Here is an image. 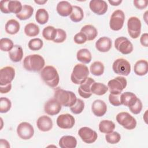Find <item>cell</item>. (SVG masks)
Here are the masks:
<instances>
[{"label": "cell", "instance_id": "obj_1", "mask_svg": "<svg viewBox=\"0 0 148 148\" xmlns=\"http://www.w3.org/2000/svg\"><path fill=\"white\" fill-rule=\"evenodd\" d=\"M40 77L47 86L52 88L56 87L60 82V76L57 69L51 65H47L42 69Z\"/></svg>", "mask_w": 148, "mask_h": 148}, {"label": "cell", "instance_id": "obj_2", "mask_svg": "<svg viewBox=\"0 0 148 148\" xmlns=\"http://www.w3.org/2000/svg\"><path fill=\"white\" fill-rule=\"evenodd\" d=\"M45 64L43 57L39 54H31L25 57L23 60V66L28 71L39 72Z\"/></svg>", "mask_w": 148, "mask_h": 148}, {"label": "cell", "instance_id": "obj_3", "mask_svg": "<svg viewBox=\"0 0 148 148\" xmlns=\"http://www.w3.org/2000/svg\"><path fill=\"white\" fill-rule=\"evenodd\" d=\"M56 98L62 106L65 107H71L74 105L77 100L75 94L71 91H67L57 87L54 94Z\"/></svg>", "mask_w": 148, "mask_h": 148}, {"label": "cell", "instance_id": "obj_4", "mask_svg": "<svg viewBox=\"0 0 148 148\" xmlns=\"http://www.w3.org/2000/svg\"><path fill=\"white\" fill-rule=\"evenodd\" d=\"M89 70L88 67L83 64H76L71 75V81L76 84H80L88 77Z\"/></svg>", "mask_w": 148, "mask_h": 148}, {"label": "cell", "instance_id": "obj_5", "mask_svg": "<svg viewBox=\"0 0 148 148\" xmlns=\"http://www.w3.org/2000/svg\"><path fill=\"white\" fill-rule=\"evenodd\" d=\"M116 119L117 123L127 130H133L136 126L135 119L127 112H123L118 113Z\"/></svg>", "mask_w": 148, "mask_h": 148}, {"label": "cell", "instance_id": "obj_6", "mask_svg": "<svg viewBox=\"0 0 148 148\" xmlns=\"http://www.w3.org/2000/svg\"><path fill=\"white\" fill-rule=\"evenodd\" d=\"M127 82L123 76H117L109 80L108 83V87L111 94H121L123 90L126 87Z\"/></svg>", "mask_w": 148, "mask_h": 148}, {"label": "cell", "instance_id": "obj_7", "mask_svg": "<svg viewBox=\"0 0 148 148\" xmlns=\"http://www.w3.org/2000/svg\"><path fill=\"white\" fill-rule=\"evenodd\" d=\"M112 69L116 74L128 76L131 72L130 63L124 58H118L116 60L112 65Z\"/></svg>", "mask_w": 148, "mask_h": 148}, {"label": "cell", "instance_id": "obj_8", "mask_svg": "<svg viewBox=\"0 0 148 148\" xmlns=\"http://www.w3.org/2000/svg\"><path fill=\"white\" fill-rule=\"evenodd\" d=\"M124 20L125 15L123 11L120 9L114 11L109 21L110 28L113 31L121 29L123 27Z\"/></svg>", "mask_w": 148, "mask_h": 148}, {"label": "cell", "instance_id": "obj_9", "mask_svg": "<svg viewBox=\"0 0 148 148\" xmlns=\"http://www.w3.org/2000/svg\"><path fill=\"white\" fill-rule=\"evenodd\" d=\"M141 21L136 17H131L127 21V28L129 35L132 39L138 38L141 32Z\"/></svg>", "mask_w": 148, "mask_h": 148}, {"label": "cell", "instance_id": "obj_10", "mask_svg": "<svg viewBox=\"0 0 148 148\" xmlns=\"http://www.w3.org/2000/svg\"><path fill=\"white\" fill-rule=\"evenodd\" d=\"M114 47L123 54H128L133 51L132 43L127 38L120 36L114 41Z\"/></svg>", "mask_w": 148, "mask_h": 148}, {"label": "cell", "instance_id": "obj_11", "mask_svg": "<svg viewBox=\"0 0 148 148\" xmlns=\"http://www.w3.org/2000/svg\"><path fill=\"white\" fill-rule=\"evenodd\" d=\"M18 136L22 139L28 140L31 139L34 134L33 126L28 122H22L17 127Z\"/></svg>", "mask_w": 148, "mask_h": 148}, {"label": "cell", "instance_id": "obj_12", "mask_svg": "<svg viewBox=\"0 0 148 148\" xmlns=\"http://www.w3.org/2000/svg\"><path fill=\"white\" fill-rule=\"evenodd\" d=\"M78 135L84 142L88 144L95 142L98 138L97 133L87 127L80 128L78 131Z\"/></svg>", "mask_w": 148, "mask_h": 148}, {"label": "cell", "instance_id": "obj_13", "mask_svg": "<svg viewBox=\"0 0 148 148\" xmlns=\"http://www.w3.org/2000/svg\"><path fill=\"white\" fill-rule=\"evenodd\" d=\"M15 76L14 69L10 66L2 68L0 71V86L11 83Z\"/></svg>", "mask_w": 148, "mask_h": 148}, {"label": "cell", "instance_id": "obj_14", "mask_svg": "<svg viewBox=\"0 0 148 148\" xmlns=\"http://www.w3.org/2000/svg\"><path fill=\"white\" fill-rule=\"evenodd\" d=\"M57 125L62 129L72 128L75 123V118L70 114H62L58 116L57 119Z\"/></svg>", "mask_w": 148, "mask_h": 148}, {"label": "cell", "instance_id": "obj_15", "mask_svg": "<svg viewBox=\"0 0 148 148\" xmlns=\"http://www.w3.org/2000/svg\"><path fill=\"white\" fill-rule=\"evenodd\" d=\"M61 103L56 98H51L45 103L44 110L47 114L54 116L60 113L61 109Z\"/></svg>", "mask_w": 148, "mask_h": 148}, {"label": "cell", "instance_id": "obj_16", "mask_svg": "<svg viewBox=\"0 0 148 148\" xmlns=\"http://www.w3.org/2000/svg\"><path fill=\"white\" fill-rule=\"evenodd\" d=\"M91 10L98 15H103L108 10V4L103 0H91L89 3Z\"/></svg>", "mask_w": 148, "mask_h": 148}, {"label": "cell", "instance_id": "obj_17", "mask_svg": "<svg viewBox=\"0 0 148 148\" xmlns=\"http://www.w3.org/2000/svg\"><path fill=\"white\" fill-rule=\"evenodd\" d=\"M95 82V80L91 77H87L86 80L80 84L78 88V92L80 97L83 98H88L91 95V87L92 84Z\"/></svg>", "mask_w": 148, "mask_h": 148}, {"label": "cell", "instance_id": "obj_18", "mask_svg": "<svg viewBox=\"0 0 148 148\" xmlns=\"http://www.w3.org/2000/svg\"><path fill=\"white\" fill-rule=\"evenodd\" d=\"M36 125L38 129L43 132L49 131L53 128V121L47 116H42L38 118L36 121Z\"/></svg>", "mask_w": 148, "mask_h": 148}, {"label": "cell", "instance_id": "obj_19", "mask_svg": "<svg viewBox=\"0 0 148 148\" xmlns=\"http://www.w3.org/2000/svg\"><path fill=\"white\" fill-rule=\"evenodd\" d=\"M91 110L95 116L102 117L106 113L107 106L103 101L97 99L93 102L91 106Z\"/></svg>", "mask_w": 148, "mask_h": 148}, {"label": "cell", "instance_id": "obj_20", "mask_svg": "<svg viewBox=\"0 0 148 148\" xmlns=\"http://www.w3.org/2000/svg\"><path fill=\"white\" fill-rule=\"evenodd\" d=\"M95 47L100 52H108L112 47V40L108 37H101L95 42Z\"/></svg>", "mask_w": 148, "mask_h": 148}, {"label": "cell", "instance_id": "obj_21", "mask_svg": "<svg viewBox=\"0 0 148 148\" xmlns=\"http://www.w3.org/2000/svg\"><path fill=\"white\" fill-rule=\"evenodd\" d=\"M56 9L59 15L62 17H66L71 14L72 6L68 1H62L58 3Z\"/></svg>", "mask_w": 148, "mask_h": 148}, {"label": "cell", "instance_id": "obj_22", "mask_svg": "<svg viewBox=\"0 0 148 148\" xmlns=\"http://www.w3.org/2000/svg\"><path fill=\"white\" fill-rule=\"evenodd\" d=\"M76 145V139L71 135L63 136L59 140V146L61 148H75Z\"/></svg>", "mask_w": 148, "mask_h": 148}, {"label": "cell", "instance_id": "obj_23", "mask_svg": "<svg viewBox=\"0 0 148 148\" xmlns=\"http://www.w3.org/2000/svg\"><path fill=\"white\" fill-rule=\"evenodd\" d=\"M23 50L21 46L18 45H14L12 49L9 51L10 59L14 62H20L23 57Z\"/></svg>", "mask_w": 148, "mask_h": 148}, {"label": "cell", "instance_id": "obj_24", "mask_svg": "<svg viewBox=\"0 0 148 148\" xmlns=\"http://www.w3.org/2000/svg\"><path fill=\"white\" fill-rule=\"evenodd\" d=\"M137 98H138L135 94L131 92L127 91L121 94L120 101L121 105L130 107L135 103Z\"/></svg>", "mask_w": 148, "mask_h": 148}, {"label": "cell", "instance_id": "obj_25", "mask_svg": "<svg viewBox=\"0 0 148 148\" xmlns=\"http://www.w3.org/2000/svg\"><path fill=\"white\" fill-rule=\"evenodd\" d=\"M134 71L135 73L138 76H144L148 72V63L146 60H140L134 65Z\"/></svg>", "mask_w": 148, "mask_h": 148}, {"label": "cell", "instance_id": "obj_26", "mask_svg": "<svg viewBox=\"0 0 148 148\" xmlns=\"http://www.w3.org/2000/svg\"><path fill=\"white\" fill-rule=\"evenodd\" d=\"M80 32L85 34L88 40H94L98 35L97 29L94 26L92 25H86L83 26L81 28Z\"/></svg>", "mask_w": 148, "mask_h": 148}, {"label": "cell", "instance_id": "obj_27", "mask_svg": "<svg viewBox=\"0 0 148 148\" xmlns=\"http://www.w3.org/2000/svg\"><path fill=\"white\" fill-rule=\"evenodd\" d=\"M76 58L79 61L83 64H88L92 60V56L87 49H81L77 51Z\"/></svg>", "mask_w": 148, "mask_h": 148}, {"label": "cell", "instance_id": "obj_28", "mask_svg": "<svg viewBox=\"0 0 148 148\" xmlns=\"http://www.w3.org/2000/svg\"><path fill=\"white\" fill-rule=\"evenodd\" d=\"M20 28V25L19 23L14 19L8 20L5 24V31L10 35L17 34L19 31Z\"/></svg>", "mask_w": 148, "mask_h": 148}, {"label": "cell", "instance_id": "obj_29", "mask_svg": "<svg viewBox=\"0 0 148 148\" xmlns=\"http://www.w3.org/2000/svg\"><path fill=\"white\" fill-rule=\"evenodd\" d=\"M115 128V124L108 120H103L99 124V130L101 132L109 134L113 131Z\"/></svg>", "mask_w": 148, "mask_h": 148}, {"label": "cell", "instance_id": "obj_30", "mask_svg": "<svg viewBox=\"0 0 148 148\" xmlns=\"http://www.w3.org/2000/svg\"><path fill=\"white\" fill-rule=\"evenodd\" d=\"M34 10V8L31 6L24 5L23 6L21 11L16 14V17L20 20H26L32 16Z\"/></svg>", "mask_w": 148, "mask_h": 148}, {"label": "cell", "instance_id": "obj_31", "mask_svg": "<svg viewBox=\"0 0 148 148\" xmlns=\"http://www.w3.org/2000/svg\"><path fill=\"white\" fill-rule=\"evenodd\" d=\"M84 17V13L83 9L76 5L72 6V11L70 14L71 20L75 23L80 22Z\"/></svg>", "mask_w": 148, "mask_h": 148}, {"label": "cell", "instance_id": "obj_32", "mask_svg": "<svg viewBox=\"0 0 148 148\" xmlns=\"http://www.w3.org/2000/svg\"><path fill=\"white\" fill-rule=\"evenodd\" d=\"M108 87L103 83L94 82L91 87V91L92 94L97 95H102L107 92Z\"/></svg>", "mask_w": 148, "mask_h": 148}, {"label": "cell", "instance_id": "obj_33", "mask_svg": "<svg viewBox=\"0 0 148 148\" xmlns=\"http://www.w3.org/2000/svg\"><path fill=\"white\" fill-rule=\"evenodd\" d=\"M49 18V15L46 9L40 8L36 11L35 14V20L39 24H45L46 23H47Z\"/></svg>", "mask_w": 148, "mask_h": 148}, {"label": "cell", "instance_id": "obj_34", "mask_svg": "<svg viewBox=\"0 0 148 148\" xmlns=\"http://www.w3.org/2000/svg\"><path fill=\"white\" fill-rule=\"evenodd\" d=\"M40 32L39 27L32 23L27 24L24 27V32L25 35L29 37H34L37 36Z\"/></svg>", "mask_w": 148, "mask_h": 148}, {"label": "cell", "instance_id": "obj_35", "mask_svg": "<svg viewBox=\"0 0 148 148\" xmlns=\"http://www.w3.org/2000/svg\"><path fill=\"white\" fill-rule=\"evenodd\" d=\"M104 65L100 61L94 62L90 67V71L91 74L97 76L102 75L104 72Z\"/></svg>", "mask_w": 148, "mask_h": 148}, {"label": "cell", "instance_id": "obj_36", "mask_svg": "<svg viewBox=\"0 0 148 148\" xmlns=\"http://www.w3.org/2000/svg\"><path fill=\"white\" fill-rule=\"evenodd\" d=\"M57 34V29L53 26H47L42 31L43 37L47 40H54Z\"/></svg>", "mask_w": 148, "mask_h": 148}, {"label": "cell", "instance_id": "obj_37", "mask_svg": "<svg viewBox=\"0 0 148 148\" xmlns=\"http://www.w3.org/2000/svg\"><path fill=\"white\" fill-rule=\"evenodd\" d=\"M22 4L18 1H9L8 8L9 13H14L16 14L19 13L22 10Z\"/></svg>", "mask_w": 148, "mask_h": 148}, {"label": "cell", "instance_id": "obj_38", "mask_svg": "<svg viewBox=\"0 0 148 148\" xmlns=\"http://www.w3.org/2000/svg\"><path fill=\"white\" fill-rule=\"evenodd\" d=\"M14 46L13 41L6 38H2L0 40V49L3 51H9Z\"/></svg>", "mask_w": 148, "mask_h": 148}, {"label": "cell", "instance_id": "obj_39", "mask_svg": "<svg viewBox=\"0 0 148 148\" xmlns=\"http://www.w3.org/2000/svg\"><path fill=\"white\" fill-rule=\"evenodd\" d=\"M43 46V42L42 39L39 38H34L31 39L28 43V46L29 49L32 51H37L42 49Z\"/></svg>", "mask_w": 148, "mask_h": 148}, {"label": "cell", "instance_id": "obj_40", "mask_svg": "<svg viewBox=\"0 0 148 148\" xmlns=\"http://www.w3.org/2000/svg\"><path fill=\"white\" fill-rule=\"evenodd\" d=\"M84 108V102L80 99H77L75 103L70 107L71 111L75 114L81 113Z\"/></svg>", "mask_w": 148, "mask_h": 148}, {"label": "cell", "instance_id": "obj_41", "mask_svg": "<svg viewBox=\"0 0 148 148\" xmlns=\"http://www.w3.org/2000/svg\"><path fill=\"white\" fill-rule=\"evenodd\" d=\"M105 139L108 143L110 144H116L119 143L121 139L120 134L115 131H113L110 133L106 134L105 135Z\"/></svg>", "mask_w": 148, "mask_h": 148}, {"label": "cell", "instance_id": "obj_42", "mask_svg": "<svg viewBox=\"0 0 148 148\" xmlns=\"http://www.w3.org/2000/svg\"><path fill=\"white\" fill-rule=\"evenodd\" d=\"M12 103L9 99L6 97H1L0 99V112L2 113H7L10 109Z\"/></svg>", "mask_w": 148, "mask_h": 148}, {"label": "cell", "instance_id": "obj_43", "mask_svg": "<svg viewBox=\"0 0 148 148\" xmlns=\"http://www.w3.org/2000/svg\"><path fill=\"white\" fill-rule=\"evenodd\" d=\"M142 107L143 105L142 101L139 98H137L135 103L131 106H130L129 109L131 113H132L134 114H138L140 113L142 109Z\"/></svg>", "mask_w": 148, "mask_h": 148}, {"label": "cell", "instance_id": "obj_44", "mask_svg": "<svg viewBox=\"0 0 148 148\" xmlns=\"http://www.w3.org/2000/svg\"><path fill=\"white\" fill-rule=\"evenodd\" d=\"M66 38V32L62 29L57 28V34L55 39L53 42L55 43H62L65 40Z\"/></svg>", "mask_w": 148, "mask_h": 148}, {"label": "cell", "instance_id": "obj_45", "mask_svg": "<svg viewBox=\"0 0 148 148\" xmlns=\"http://www.w3.org/2000/svg\"><path fill=\"white\" fill-rule=\"evenodd\" d=\"M120 96L121 94H110L109 95V102L114 106H119L121 105L120 101Z\"/></svg>", "mask_w": 148, "mask_h": 148}, {"label": "cell", "instance_id": "obj_46", "mask_svg": "<svg viewBox=\"0 0 148 148\" xmlns=\"http://www.w3.org/2000/svg\"><path fill=\"white\" fill-rule=\"evenodd\" d=\"M74 42L78 45H82L87 40V37L85 34L82 32L77 33L73 38Z\"/></svg>", "mask_w": 148, "mask_h": 148}, {"label": "cell", "instance_id": "obj_47", "mask_svg": "<svg viewBox=\"0 0 148 148\" xmlns=\"http://www.w3.org/2000/svg\"><path fill=\"white\" fill-rule=\"evenodd\" d=\"M134 4L137 9L142 10L147 6L148 1L146 0H135L134 1Z\"/></svg>", "mask_w": 148, "mask_h": 148}, {"label": "cell", "instance_id": "obj_48", "mask_svg": "<svg viewBox=\"0 0 148 148\" xmlns=\"http://www.w3.org/2000/svg\"><path fill=\"white\" fill-rule=\"evenodd\" d=\"M9 3V1H5L2 0L0 2V9L1 11L5 14H8V5Z\"/></svg>", "mask_w": 148, "mask_h": 148}, {"label": "cell", "instance_id": "obj_49", "mask_svg": "<svg viewBox=\"0 0 148 148\" xmlns=\"http://www.w3.org/2000/svg\"><path fill=\"white\" fill-rule=\"evenodd\" d=\"M140 42L143 46H148V34L147 33H144L142 34L140 38Z\"/></svg>", "mask_w": 148, "mask_h": 148}, {"label": "cell", "instance_id": "obj_50", "mask_svg": "<svg viewBox=\"0 0 148 148\" xmlns=\"http://www.w3.org/2000/svg\"><path fill=\"white\" fill-rule=\"evenodd\" d=\"M12 89V84H8L5 86H0V92L1 94H6L9 92Z\"/></svg>", "mask_w": 148, "mask_h": 148}, {"label": "cell", "instance_id": "obj_51", "mask_svg": "<svg viewBox=\"0 0 148 148\" xmlns=\"http://www.w3.org/2000/svg\"><path fill=\"white\" fill-rule=\"evenodd\" d=\"M0 147L1 148H2V147L8 148V147H10V145L6 140L3 139H1V140H0Z\"/></svg>", "mask_w": 148, "mask_h": 148}, {"label": "cell", "instance_id": "obj_52", "mask_svg": "<svg viewBox=\"0 0 148 148\" xmlns=\"http://www.w3.org/2000/svg\"><path fill=\"white\" fill-rule=\"evenodd\" d=\"M108 2L112 6H118V5H119L122 2V1L121 0H117V1H114V0H111L110 1V0H109Z\"/></svg>", "mask_w": 148, "mask_h": 148}, {"label": "cell", "instance_id": "obj_53", "mask_svg": "<svg viewBox=\"0 0 148 148\" xmlns=\"http://www.w3.org/2000/svg\"><path fill=\"white\" fill-rule=\"evenodd\" d=\"M34 2L38 5H43L47 2V0H38V1H35Z\"/></svg>", "mask_w": 148, "mask_h": 148}]
</instances>
